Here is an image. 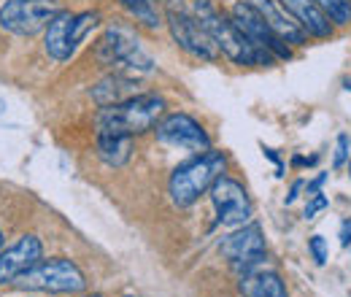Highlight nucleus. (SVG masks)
<instances>
[{
  "label": "nucleus",
  "instance_id": "f257e3e1",
  "mask_svg": "<svg viewBox=\"0 0 351 297\" xmlns=\"http://www.w3.org/2000/svg\"><path fill=\"white\" fill-rule=\"evenodd\" d=\"M192 14L200 19V25L208 30L211 41L217 43L219 54H224L230 62H235V65H241V68H254V65L270 68V65L278 62L273 54L257 49L254 43L249 41V38L238 30V25H235L227 14H221L211 0H195Z\"/></svg>",
  "mask_w": 351,
  "mask_h": 297
},
{
  "label": "nucleus",
  "instance_id": "f03ea898",
  "mask_svg": "<svg viewBox=\"0 0 351 297\" xmlns=\"http://www.w3.org/2000/svg\"><path fill=\"white\" fill-rule=\"evenodd\" d=\"M165 114V100L154 92L132 95L122 103L103 106L95 114L97 135H141L146 130L157 128V122Z\"/></svg>",
  "mask_w": 351,
  "mask_h": 297
},
{
  "label": "nucleus",
  "instance_id": "7ed1b4c3",
  "mask_svg": "<svg viewBox=\"0 0 351 297\" xmlns=\"http://www.w3.org/2000/svg\"><path fill=\"white\" fill-rule=\"evenodd\" d=\"M224 170H227V154L217 149H208L181 163L171 173V181H168V195L173 206L178 209L195 206L206 192H211V187L224 176Z\"/></svg>",
  "mask_w": 351,
  "mask_h": 297
},
{
  "label": "nucleus",
  "instance_id": "20e7f679",
  "mask_svg": "<svg viewBox=\"0 0 351 297\" xmlns=\"http://www.w3.org/2000/svg\"><path fill=\"white\" fill-rule=\"evenodd\" d=\"M16 289L25 292H49V295H82L87 289V276L73 259L51 257L33 265L14 281Z\"/></svg>",
  "mask_w": 351,
  "mask_h": 297
},
{
  "label": "nucleus",
  "instance_id": "39448f33",
  "mask_svg": "<svg viewBox=\"0 0 351 297\" xmlns=\"http://www.w3.org/2000/svg\"><path fill=\"white\" fill-rule=\"evenodd\" d=\"M95 54L106 68H114L119 73H130L135 79L154 71V60L146 54V49L125 27H106V33L97 41Z\"/></svg>",
  "mask_w": 351,
  "mask_h": 297
},
{
  "label": "nucleus",
  "instance_id": "423d86ee",
  "mask_svg": "<svg viewBox=\"0 0 351 297\" xmlns=\"http://www.w3.org/2000/svg\"><path fill=\"white\" fill-rule=\"evenodd\" d=\"M97 25H100V14L97 11H79V14L62 11V14H57L51 19V25L46 27V54L51 60H57V62H68Z\"/></svg>",
  "mask_w": 351,
  "mask_h": 297
},
{
  "label": "nucleus",
  "instance_id": "0eeeda50",
  "mask_svg": "<svg viewBox=\"0 0 351 297\" xmlns=\"http://www.w3.org/2000/svg\"><path fill=\"white\" fill-rule=\"evenodd\" d=\"M60 0H5L0 5V27L11 36L33 38L38 33H46L51 19L62 14Z\"/></svg>",
  "mask_w": 351,
  "mask_h": 297
},
{
  "label": "nucleus",
  "instance_id": "6e6552de",
  "mask_svg": "<svg viewBox=\"0 0 351 297\" xmlns=\"http://www.w3.org/2000/svg\"><path fill=\"white\" fill-rule=\"evenodd\" d=\"M165 22L173 36V41L192 57L214 62L219 57L217 43L211 41L208 30L200 25V19L184 5V0H165Z\"/></svg>",
  "mask_w": 351,
  "mask_h": 297
},
{
  "label": "nucleus",
  "instance_id": "1a4fd4ad",
  "mask_svg": "<svg viewBox=\"0 0 351 297\" xmlns=\"http://www.w3.org/2000/svg\"><path fill=\"white\" fill-rule=\"evenodd\" d=\"M219 254L224 259H230L238 278L265 268L267 265V246H265L263 227L254 222L235 227L230 235H224L219 241Z\"/></svg>",
  "mask_w": 351,
  "mask_h": 297
},
{
  "label": "nucleus",
  "instance_id": "9d476101",
  "mask_svg": "<svg viewBox=\"0 0 351 297\" xmlns=\"http://www.w3.org/2000/svg\"><path fill=\"white\" fill-rule=\"evenodd\" d=\"M230 19L238 25V30L254 43L257 49H263V51H267V54H273L276 60H292V57H295V49L284 41V38L265 22L263 16H260L249 3L238 0V3L232 5V11H230Z\"/></svg>",
  "mask_w": 351,
  "mask_h": 297
},
{
  "label": "nucleus",
  "instance_id": "9b49d317",
  "mask_svg": "<svg viewBox=\"0 0 351 297\" xmlns=\"http://www.w3.org/2000/svg\"><path fill=\"white\" fill-rule=\"evenodd\" d=\"M211 203L217 209V222L227 230H235V227H243L252 222L254 216V206H252V198L249 192L243 189L241 181L230 178V176H221L219 181L211 187Z\"/></svg>",
  "mask_w": 351,
  "mask_h": 297
},
{
  "label": "nucleus",
  "instance_id": "f8f14e48",
  "mask_svg": "<svg viewBox=\"0 0 351 297\" xmlns=\"http://www.w3.org/2000/svg\"><path fill=\"white\" fill-rule=\"evenodd\" d=\"M154 135H157L160 143L192 152V154H203V152L211 149V135L189 114H168V117H162L157 122V128H154Z\"/></svg>",
  "mask_w": 351,
  "mask_h": 297
},
{
  "label": "nucleus",
  "instance_id": "ddd939ff",
  "mask_svg": "<svg viewBox=\"0 0 351 297\" xmlns=\"http://www.w3.org/2000/svg\"><path fill=\"white\" fill-rule=\"evenodd\" d=\"M44 259V243L38 235H19L11 246L0 252V287L14 284L22 273H27L33 265Z\"/></svg>",
  "mask_w": 351,
  "mask_h": 297
},
{
  "label": "nucleus",
  "instance_id": "4468645a",
  "mask_svg": "<svg viewBox=\"0 0 351 297\" xmlns=\"http://www.w3.org/2000/svg\"><path fill=\"white\" fill-rule=\"evenodd\" d=\"M243 3H249L292 49H295V46L300 49V46L308 43V33L298 25V19H295L278 0H243Z\"/></svg>",
  "mask_w": 351,
  "mask_h": 297
},
{
  "label": "nucleus",
  "instance_id": "2eb2a0df",
  "mask_svg": "<svg viewBox=\"0 0 351 297\" xmlns=\"http://www.w3.org/2000/svg\"><path fill=\"white\" fill-rule=\"evenodd\" d=\"M278 3L298 19V25L306 30L308 38H319V41L332 38L335 25H332V22L327 19V14L316 5V0H278Z\"/></svg>",
  "mask_w": 351,
  "mask_h": 297
},
{
  "label": "nucleus",
  "instance_id": "dca6fc26",
  "mask_svg": "<svg viewBox=\"0 0 351 297\" xmlns=\"http://www.w3.org/2000/svg\"><path fill=\"white\" fill-rule=\"evenodd\" d=\"M135 76L130 73H119V71H114V73H108L103 82H97V84L92 86V100L103 108V106H114V103H122V100H128L132 95H138L135 92Z\"/></svg>",
  "mask_w": 351,
  "mask_h": 297
},
{
  "label": "nucleus",
  "instance_id": "f3484780",
  "mask_svg": "<svg viewBox=\"0 0 351 297\" xmlns=\"http://www.w3.org/2000/svg\"><path fill=\"white\" fill-rule=\"evenodd\" d=\"M238 289L243 292V297H289L284 278L270 268H260L249 276H241Z\"/></svg>",
  "mask_w": 351,
  "mask_h": 297
},
{
  "label": "nucleus",
  "instance_id": "a211bd4d",
  "mask_svg": "<svg viewBox=\"0 0 351 297\" xmlns=\"http://www.w3.org/2000/svg\"><path fill=\"white\" fill-rule=\"evenodd\" d=\"M95 149L108 168H122L132 157V135H97Z\"/></svg>",
  "mask_w": 351,
  "mask_h": 297
},
{
  "label": "nucleus",
  "instance_id": "6ab92c4d",
  "mask_svg": "<svg viewBox=\"0 0 351 297\" xmlns=\"http://www.w3.org/2000/svg\"><path fill=\"white\" fill-rule=\"evenodd\" d=\"M122 8L130 14L135 22H141L143 27L149 30H157L162 27V8H160V0H119Z\"/></svg>",
  "mask_w": 351,
  "mask_h": 297
},
{
  "label": "nucleus",
  "instance_id": "aec40b11",
  "mask_svg": "<svg viewBox=\"0 0 351 297\" xmlns=\"http://www.w3.org/2000/svg\"><path fill=\"white\" fill-rule=\"evenodd\" d=\"M316 5L327 14V19L335 27L351 25V0H316Z\"/></svg>",
  "mask_w": 351,
  "mask_h": 297
},
{
  "label": "nucleus",
  "instance_id": "412c9836",
  "mask_svg": "<svg viewBox=\"0 0 351 297\" xmlns=\"http://www.w3.org/2000/svg\"><path fill=\"white\" fill-rule=\"evenodd\" d=\"M349 154H351V138L346 132L338 135L335 141V157H332V168L341 170L343 165H349Z\"/></svg>",
  "mask_w": 351,
  "mask_h": 297
},
{
  "label": "nucleus",
  "instance_id": "4be33fe9",
  "mask_svg": "<svg viewBox=\"0 0 351 297\" xmlns=\"http://www.w3.org/2000/svg\"><path fill=\"white\" fill-rule=\"evenodd\" d=\"M308 252H311V257L316 259V265H327L330 252H327V241H324L322 235H313V238L308 241Z\"/></svg>",
  "mask_w": 351,
  "mask_h": 297
},
{
  "label": "nucleus",
  "instance_id": "5701e85b",
  "mask_svg": "<svg viewBox=\"0 0 351 297\" xmlns=\"http://www.w3.org/2000/svg\"><path fill=\"white\" fill-rule=\"evenodd\" d=\"M330 206V198L327 195H313V198H308V206H306V211H303V216H306V222H313L316 219V213L319 211H324Z\"/></svg>",
  "mask_w": 351,
  "mask_h": 297
},
{
  "label": "nucleus",
  "instance_id": "b1692460",
  "mask_svg": "<svg viewBox=\"0 0 351 297\" xmlns=\"http://www.w3.org/2000/svg\"><path fill=\"white\" fill-rule=\"evenodd\" d=\"M324 181H327V173H319L313 181H308L306 184V192H308V198H313V195H319L322 192V187H324Z\"/></svg>",
  "mask_w": 351,
  "mask_h": 297
},
{
  "label": "nucleus",
  "instance_id": "393cba45",
  "mask_svg": "<svg viewBox=\"0 0 351 297\" xmlns=\"http://www.w3.org/2000/svg\"><path fill=\"white\" fill-rule=\"evenodd\" d=\"M341 246L343 249L351 246V219H343V224H341Z\"/></svg>",
  "mask_w": 351,
  "mask_h": 297
},
{
  "label": "nucleus",
  "instance_id": "a878e982",
  "mask_svg": "<svg viewBox=\"0 0 351 297\" xmlns=\"http://www.w3.org/2000/svg\"><path fill=\"white\" fill-rule=\"evenodd\" d=\"M303 187H306V181H300V178H298V181L292 184V189H289V195H287V200H284V203H287V206H292V203L300 198V189H303Z\"/></svg>",
  "mask_w": 351,
  "mask_h": 297
},
{
  "label": "nucleus",
  "instance_id": "bb28decb",
  "mask_svg": "<svg viewBox=\"0 0 351 297\" xmlns=\"http://www.w3.org/2000/svg\"><path fill=\"white\" fill-rule=\"evenodd\" d=\"M122 297H138V295H135V292H125Z\"/></svg>",
  "mask_w": 351,
  "mask_h": 297
},
{
  "label": "nucleus",
  "instance_id": "cd10ccee",
  "mask_svg": "<svg viewBox=\"0 0 351 297\" xmlns=\"http://www.w3.org/2000/svg\"><path fill=\"white\" fill-rule=\"evenodd\" d=\"M346 89L351 92V79H346Z\"/></svg>",
  "mask_w": 351,
  "mask_h": 297
},
{
  "label": "nucleus",
  "instance_id": "c85d7f7f",
  "mask_svg": "<svg viewBox=\"0 0 351 297\" xmlns=\"http://www.w3.org/2000/svg\"><path fill=\"white\" fill-rule=\"evenodd\" d=\"M349 178H351V157H349Z\"/></svg>",
  "mask_w": 351,
  "mask_h": 297
},
{
  "label": "nucleus",
  "instance_id": "c756f323",
  "mask_svg": "<svg viewBox=\"0 0 351 297\" xmlns=\"http://www.w3.org/2000/svg\"><path fill=\"white\" fill-rule=\"evenodd\" d=\"M0 246H3V233H0Z\"/></svg>",
  "mask_w": 351,
  "mask_h": 297
},
{
  "label": "nucleus",
  "instance_id": "7c9ffc66",
  "mask_svg": "<svg viewBox=\"0 0 351 297\" xmlns=\"http://www.w3.org/2000/svg\"><path fill=\"white\" fill-rule=\"evenodd\" d=\"M87 297H103V295H87Z\"/></svg>",
  "mask_w": 351,
  "mask_h": 297
}]
</instances>
